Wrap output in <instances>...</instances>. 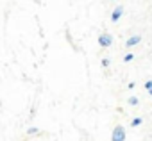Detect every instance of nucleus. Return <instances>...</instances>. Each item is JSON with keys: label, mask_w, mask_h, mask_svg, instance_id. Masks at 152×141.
I'll list each match as a JSON object with an SVG mask.
<instances>
[{"label": "nucleus", "mask_w": 152, "mask_h": 141, "mask_svg": "<svg viewBox=\"0 0 152 141\" xmlns=\"http://www.w3.org/2000/svg\"><path fill=\"white\" fill-rule=\"evenodd\" d=\"M125 129L122 125H116L113 129V134H111V141H125Z\"/></svg>", "instance_id": "f257e3e1"}, {"label": "nucleus", "mask_w": 152, "mask_h": 141, "mask_svg": "<svg viewBox=\"0 0 152 141\" xmlns=\"http://www.w3.org/2000/svg\"><path fill=\"white\" fill-rule=\"evenodd\" d=\"M99 45H100L102 48L111 47V45H113V36H111V34H107V32L100 34V36H99Z\"/></svg>", "instance_id": "f03ea898"}, {"label": "nucleus", "mask_w": 152, "mask_h": 141, "mask_svg": "<svg viewBox=\"0 0 152 141\" xmlns=\"http://www.w3.org/2000/svg\"><path fill=\"white\" fill-rule=\"evenodd\" d=\"M122 16H124V7H122V6H116V7L113 9V13H111V22L116 23Z\"/></svg>", "instance_id": "7ed1b4c3"}, {"label": "nucleus", "mask_w": 152, "mask_h": 141, "mask_svg": "<svg viewBox=\"0 0 152 141\" xmlns=\"http://www.w3.org/2000/svg\"><path fill=\"white\" fill-rule=\"evenodd\" d=\"M140 41H141V36H138V34H136V36L129 38V39L125 41V45H127V47H136V45H138Z\"/></svg>", "instance_id": "20e7f679"}, {"label": "nucleus", "mask_w": 152, "mask_h": 141, "mask_svg": "<svg viewBox=\"0 0 152 141\" xmlns=\"http://www.w3.org/2000/svg\"><path fill=\"white\" fill-rule=\"evenodd\" d=\"M143 123V120L141 118H132V121H131V127H140Z\"/></svg>", "instance_id": "39448f33"}, {"label": "nucleus", "mask_w": 152, "mask_h": 141, "mask_svg": "<svg viewBox=\"0 0 152 141\" xmlns=\"http://www.w3.org/2000/svg\"><path fill=\"white\" fill-rule=\"evenodd\" d=\"M138 102H140V100H138L136 97H129V105H138Z\"/></svg>", "instance_id": "423d86ee"}, {"label": "nucleus", "mask_w": 152, "mask_h": 141, "mask_svg": "<svg viewBox=\"0 0 152 141\" xmlns=\"http://www.w3.org/2000/svg\"><path fill=\"white\" fill-rule=\"evenodd\" d=\"M132 59H134V54H125V55H124V61H125V63H129V61H132Z\"/></svg>", "instance_id": "0eeeda50"}, {"label": "nucleus", "mask_w": 152, "mask_h": 141, "mask_svg": "<svg viewBox=\"0 0 152 141\" xmlns=\"http://www.w3.org/2000/svg\"><path fill=\"white\" fill-rule=\"evenodd\" d=\"M109 64H111V61H109L107 57H106V59H102V66H104V68H107Z\"/></svg>", "instance_id": "6e6552de"}, {"label": "nucleus", "mask_w": 152, "mask_h": 141, "mask_svg": "<svg viewBox=\"0 0 152 141\" xmlns=\"http://www.w3.org/2000/svg\"><path fill=\"white\" fill-rule=\"evenodd\" d=\"M145 89L152 91V81H147V82H145Z\"/></svg>", "instance_id": "1a4fd4ad"}, {"label": "nucleus", "mask_w": 152, "mask_h": 141, "mask_svg": "<svg viewBox=\"0 0 152 141\" xmlns=\"http://www.w3.org/2000/svg\"><path fill=\"white\" fill-rule=\"evenodd\" d=\"M36 132H38V129H36V127H31V129H29V134H36Z\"/></svg>", "instance_id": "9d476101"}, {"label": "nucleus", "mask_w": 152, "mask_h": 141, "mask_svg": "<svg viewBox=\"0 0 152 141\" xmlns=\"http://www.w3.org/2000/svg\"><path fill=\"white\" fill-rule=\"evenodd\" d=\"M148 95H150V97H152V91H148Z\"/></svg>", "instance_id": "9b49d317"}]
</instances>
